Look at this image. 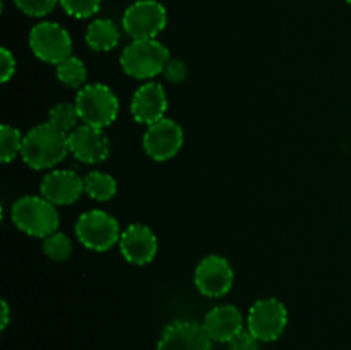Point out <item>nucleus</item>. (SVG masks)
<instances>
[{"label": "nucleus", "instance_id": "f257e3e1", "mask_svg": "<svg viewBox=\"0 0 351 350\" xmlns=\"http://www.w3.org/2000/svg\"><path fill=\"white\" fill-rule=\"evenodd\" d=\"M69 151V134L51 122H43L24 136L21 156L27 167L45 170L60 163Z\"/></svg>", "mask_w": 351, "mask_h": 350}, {"label": "nucleus", "instance_id": "f03ea898", "mask_svg": "<svg viewBox=\"0 0 351 350\" xmlns=\"http://www.w3.org/2000/svg\"><path fill=\"white\" fill-rule=\"evenodd\" d=\"M10 220L21 232L43 239L57 232L60 223L55 205L43 196H24L17 199L10 209Z\"/></svg>", "mask_w": 351, "mask_h": 350}, {"label": "nucleus", "instance_id": "7ed1b4c3", "mask_svg": "<svg viewBox=\"0 0 351 350\" xmlns=\"http://www.w3.org/2000/svg\"><path fill=\"white\" fill-rule=\"evenodd\" d=\"M170 60V51L163 43L151 38V40H134L127 45L120 57V65L123 72L136 79H151L158 74H163Z\"/></svg>", "mask_w": 351, "mask_h": 350}, {"label": "nucleus", "instance_id": "20e7f679", "mask_svg": "<svg viewBox=\"0 0 351 350\" xmlns=\"http://www.w3.org/2000/svg\"><path fill=\"white\" fill-rule=\"evenodd\" d=\"M75 106L82 124L98 129L113 124L119 115V100L105 84L84 86L75 96Z\"/></svg>", "mask_w": 351, "mask_h": 350}, {"label": "nucleus", "instance_id": "39448f33", "mask_svg": "<svg viewBox=\"0 0 351 350\" xmlns=\"http://www.w3.org/2000/svg\"><path fill=\"white\" fill-rule=\"evenodd\" d=\"M75 235L79 242L91 250H108L120 240L119 222L110 213L91 209L79 216L75 223Z\"/></svg>", "mask_w": 351, "mask_h": 350}, {"label": "nucleus", "instance_id": "423d86ee", "mask_svg": "<svg viewBox=\"0 0 351 350\" xmlns=\"http://www.w3.org/2000/svg\"><path fill=\"white\" fill-rule=\"evenodd\" d=\"M167 9L158 0H137L123 12V31L134 40L156 38L167 27Z\"/></svg>", "mask_w": 351, "mask_h": 350}, {"label": "nucleus", "instance_id": "0eeeda50", "mask_svg": "<svg viewBox=\"0 0 351 350\" xmlns=\"http://www.w3.org/2000/svg\"><path fill=\"white\" fill-rule=\"evenodd\" d=\"M29 47L40 60L57 65L71 57L72 38L60 24L45 21L31 30Z\"/></svg>", "mask_w": 351, "mask_h": 350}, {"label": "nucleus", "instance_id": "6e6552de", "mask_svg": "<svg viewBox=\"0 0 351 350\" xmlns=\"http://www.w3.org/2000/svg\"><path fill=\"white\" fill-rule=\"evenodd\" d=\"M288 325V311L278 299H261L254 302L247 316V329L261 342H274L283 335Z\"/></svg>", "mask_w": 351, "mask_h": 350}, {"label": "nucleus", "instance_id": "1a4fd4ad", "mask_svg": "<svg viewBox=\"0 0 351 350\" xmlns=\"http://www.w3.org/2000/svg\"><path fill=\"white\" fill-rule=\"evenodd\" d=\"M143 144L147 156L156 161H167L180 151L184 144V130L175 120L161 119L147 126Z\"/></svg>", "mask_w": 351, "mask_h": 350}, {"label": "nucleus", "instance_id": "9d476101", "mask_svg": "<svg viewBox=\"0 0 351 350\" xmlns=\"http://www.w3.org/2000/svg\"><path fill=\"white\" fill-rule=\"evenodd\" d=\"M235 275L233 268L225 257L208 256L197 264L194 281L197 290L206 297H223L232 288Z\"/></svg>", "mask_w": 351, "mask_h": 350}, {"label": "nucleus", "instance_id": "9b49d317", "mask_svg": "<svg viewBox=\"0 0 351 350\" xmlns=\"http://www.w3.org/2000/svg\"><path fill=\"white\" fill-rule=\"evenodd\" d=\"M156 350H213V340L195 321H173L163 329Z\"/></svg>", "mask_w": 351, "mask_h": 350}, {"label": "nucleus", "instance_id": "f8f14e48", "mask_svg": "<svg viewBox=\"0 0 351 350\" xmlns=\"http://www.w3.org/2000/svg\"><path fill=\"white\" fill-rule=\"evenodd\" d=\"M69 150L74 154L75 160L88 165H96L108 158L110 141L103 129L82 124L69 134Z\"/></svg>", "mask_w": 351, "mask_h": 350}, {"label": "nucleus", "instance_id": "ddd939ff", "mask_svg": "<svg viewBox=\"0 0 351 350\" xmlns=\"http://www.w3.org/2000/svg\"><path fill=\"white\" fill-rule=\"evenodd\" d=\"M120 253L129 263L147 264L158 253V239L153 230L146 225L134 223L122 232L119 240Z\"/></svg>", "mask_w": 351, "mask_h": 350}, {"label": "nucleus", "instance_id": "4468645a", "mask_svg": "<svg viewBox=\"0 0 351 350\" xmlns=\"http://www.w3.org/2000/svg\"><path fill=\"white\" fill-rule=\"evenodd\" d=\"M40 192L55 206L72 205L81 198L82 192H86L84 178L72 170H53L43 177Z\"/></svg>", "mask_w": 351, "mask_h": 350}, {"label": "nucleus", "instance_id": "2eb2a0df", "mask_svg": "<svg viewBox=\"0 0 351 350\" xmlns=\"http://www.w3.org/2000/svg\"><path fill=\"white\" fill-rule=\"evenodd\" d=\"M168 108V98L165 88L160 82H146L134 93L130 112L136 122L151 126L158 120L165 119Z\"/></svg>", "mask_w": 351, "mask_h": 350}, {"label": "nucleus", "instance_id": "dca6fc26", "mask_svg": "<svg viewBox=\"0 0 351 350\" xmlns=\"http://www.w3.org/2000/svg\"><path fill=\"white\" fill-rule=\"evenodd\" d=\"M202 326L213 342L230 343L243 331V316L235 305H216L206 314Z\"/></svg>", "mask_w": 351, "mask_h": 350}, {"label": "nucleus", "instance_id": "f3484780", "mask_svg": "<svg viewBox=\"0 0 351 350\" xmlns=\"http://www.w3.org/2000/svg\"><path fill=\"white\" fill-rule=\"evenodd\" d=\"M120 31L110 19H95L86 31V43L95 51H110L119 45Z\"/></svg>", "mask_w": 351, "mask_h": 350}, {"label": "nucleus", "instance_id": "a211bd4d", "mask_svg": "<svg viewBox=\"0 0 351 350\" xmlns=\"http://www.w3.org/2000/svg\"><path fill=\"white\" fill-rule=\"evenodd\" d=\"M84 191L95 201H110L117 194V180L105 172H91L84 177Z\"/></svg>", "mask_w": 351, "mask_h": 350}, {"label": "nucleus", "instance_id": "6ab92c4d", "mask_svg": "<svg viewBox=\"0 0 351 350\" xmlns=\"http://www.w3.org/2000/svg\"><path fill=\"white\" fill-rule=\"evenodd\" d=\"M57 78L62 84L69 86V88H81L88 79V69H86L84 62L77 57H69L57 64Z\"/></svg>", "mask_w": 351, "mask_h": 350}, {"label": "nucleus", "instance_id": "aec40b11", "mask_svg": "<svg viewBox=\"0 0 351 350\" xmlns=\"http://www.w3.org/2000/svg\"><path fill=\"white\" fill-rule=\"evenodd\" d=\"M23 141L24 136L19 129L9 126V124H2L0 127V160L2 163H9L17 154H21Z\"/></svg>", "mask_w": 351, "mask_h": 350}, {"label": "nucleus", "instance_id": "412c9836", "mask_svg": "<svg viewBox=\"0 0 351 350\" xmlns=\"http://www.w3.org/2000/svg\"><path fill=\"white\" fill-rule=\"evenodd\" d=\"M79 120H81V117H79L75 103L74 105L72 103H58V105L51 106L50 113H48V122H51L55 127L67 134H71L77 127Z\"/></svg>", "mask_w": 351, "mask_h": 350}, {"label": "nucleus", "instance_id": "4be33fe9", "mask_svg": "<svg viewBox=\"0 0 351 350\" xmlns=\"http://www.w3.org/2000/svg\"><path fill=\"white\" fill-rule=\"evenodd\" d=\"M43 253L51 261H65L69 259L72 253V242L65 233L53 232L43 239Z\"/></svg>", "mask_w": 351, "mask_h": 350}, {"label": "nucleus", "instance_id": "5701e85b", "mask_svg": "<svg viewBox=\"0 0 351 350\" xmlns=\"http://www.w3.org/2000/svg\"><path fill=\"white\" fill-rule=\"evenodd\" d=\"M60 5L69 16L75 19H86L98 12L101 0H60Z\"/></svg>", "mask_w": 351, "mask_h": 350}, {"label": "nucleus", "instance_id": "b1692460", "mask_svg": "<svg viewBox=\"0 0 351 350\" xmlns=\"http://www.w3.org/2000/svg\"><path fill=\"white\" fill-rule=\"evenodd\" d=\"M21 12L31 17H45L60 3V0H14Z\"/></svg>", "mask_w": 351, "mask_h": 350}, {"label": "nucleus", "instance_id": "393cba45", "mask_svg": "<svg viewBox=\"0 0 351 350\" xmlns=\"http://www.w3.org/2000/svg\"><path fill=\"white\" fill-rule=\"evenodd\" d=\"M187 64H185L184 60H178V58H170L163 71L165 79L170 82H175V84H177V82H184L185 79H187Z\"/></svg>", "mask_w": 351, "mask_h": 350}, {"label": "nucleus", "instance_id": "a878e982", "mask_svg": "<svg viewBox=\"0 0 351 350\" xmlns=\"http://www.w3.org/2000/svg\"><path fill=\"white\" fill-rule=\"evenodd\" d=\"M259 343L261 340H257L249 329H243V331H240L228 345L230 350H259Z\"/></svg>", "mask_w": 351, "mask_h": 350}, {"label": "nucleus", "instance_id": "bb28decb", "mask_svg": "<svg viewBox=\"0 0 351 350\" xmlns=\"http://www.w3.org/2000/svg\"><path fill=\"white\" fill-rule=\"evenodd\" d=\"M0 69H2V79L0 81L7 82L16 72V58L7 48L0 50Z\"/></svg>", "mask_w": 351, "mask_h": 350}, {"label": "nucleus", "instance_id": "cd10ccee", "mask_svg": "<svg viewBox=\"0 0 351 350\" xmlns=\"http://www.w3.org/2000/svg\"><path fill=\"white\" fill-rule=\"evenodd\" d=\"M9 318H10V309L7 301H2V323H0V328L5 329L7 325H9Z\"/></svg>", "mask_w": 351, "mask_h": 350}, {"label": "nucleus", "instance_id": "c85d7f7f", "mask_svg": "<svg viewBox=\"0 0 351 350\" xmlns=\"http://www.w3.org/2000/svg\"><path fill=\"white\" fill-rule=\"evenodd\" d=\"M346 2H348V3H350V5H351V0H346Z\"/></svg>", "mask_w": 351, "mask_h": 350}]
</instances>
